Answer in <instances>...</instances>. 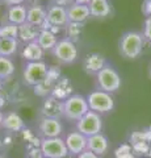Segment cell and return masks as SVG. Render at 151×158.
Returning <instances> with one entry per match:
<instances>
[{
    "label": "cell",
    "instance_id": "cell-30",
    "mask_svg": "<svg viewBox=\"0 0 151 158\" xmlns=\"http://www.w3.org/2000/svg\"><path fill=\"white\" fill-rule=\"evenodd\" d=\"M142 13L146 17H151V0H143L142 3Z\"/></svg>",
    "mask_w": 151,
    "mask_h": 158
},
{
    "label": "cell",
    "instance_id": "cell-5",
    "mask_svg": "<svg viewBox=\"0 0 151 158\" xmlns=\"http://www.w3.org/2000/svg\"><path fill=\"white\" fill-rule=\"evenodd\" d=\"M53 56L55 57L58 62L63 63V65H71L74 63L77 57H79V52H77L76 44L72 42L69 38H62L57 42V45L51 50Z\"/></svg>",
    "mask_w": 151,
    "mask_h": 158
},
{
    "label": "cell",
    "instance_id": "cell-14",
    "mask_svg": "<svg viewBox=\"0 0 151 158\" xmlns=\"http://www.w3.org/2000/svg\"><path fill=\"white\" fill-rule=\"evenodd\" d=\"M87 149L95 153L99 157H103L109 150V140L104 133H97L95 136L87 138Z\"/></svg>",
    "mask_w": 151,
    "mask_h": 158
},
{
    "label": "cell",
    "instance_id": "cell-22",
    "mask_svg": "<svg viewBox=\"0 0 151 158\" xmlns=\"http://www.w3.org/2000/svg\"><path fill=\"white\" fill-rule=\"evenodd\" d=\"M7 20L8 23H12L14 25H21V24L26 23V7L22 4L8 7Z\"/></svg>",
    "mask_w": 151,
    "mask_h": 158
},
{
    "label": "cell",
    "instance_id": "cell-26",
    "mask_svg": "<svg viewBox=\"0 0 151 158\" xmlns=\"http://www.w3.org/2000/svg\"><path fill=\"white\" fill-rule=\"evenodd\" d=\"M66 29V38L71 40L72 42L77 41L80 38L81 33H83V29H84V24H80V23H69L65 27Z\"/></svg>",
    "mask_w": 151,
    "mask_h": 158
},
{
    "label": "cell",
    "instance_id": "cell-21",
    "mask_svg": "<svg viewBox=\"0 0 151 158\" xmlns=\"http://www.w3.org/2000/svg\"><path fill=\"white\" fill-rule=\"evenodd\" d=\"M88 7H89L91 16L96 19H104L106 16H109L112 12L109 0H91Z\"/></svg>",
    "mask_w": 151,
    "mask_h": 158
},
{
    "label": "cell",
    "instance_id": "cell-31",
    "mask_svg": "<svg viewBox=\"0 0 151 158\" xmlns=\"http://www.w3.org/2000/svg\"><path fill=\"white\" fill-rule=\"evenodd\" d=\"M74 3V0H51V4H54V6H59V7H70L71 4Z\"/></svg>",
    "mask_w": 151,
    "mask_h": 158
},
{
    "label": "cell",
    "instance_id": "cell-19",
    "mask_svg": "<svg viewBox=\"0 0 151 158\" xmlns=\"http://www.w3.org/2000/svg\"><path fill=\"white\" fill-rule=\"evenodd\" d=\"M43 49L38 45L37 41L28 42L21 50V57L25 59L26 62H38L43 59Z\"/></svg>",
    "mask_w": 151,
    "mask_h": 158
},
{
    "label": "cell",
    "instance_id": "cell-4",
    "mask_svg": "<svg viewBox=\"0 0 151 158\" xmlns=\"http://www.w3.org/2000/svg\"><path fill=\"white\" fill-rule=\"evenodd\" d=\"M96 82H97L99 90H103L109 94L117 92L121 88V85H122V81H121L118 71L110 65H106L103 70L97 74Z\"/></svg>",
    "mask_w": 151,
    "mask_h": 158
},
{
    "label": "cell",
    "instance_id": "cell-36",
    "mask_svg": "<svg viewBox=\"0 0 151 158\" xmlns=\"http://www.w3.org/2000/svg\"><path fill=\"white\" fill-rule=\"evenodd\" d=\"M74 3L76 4H85V6H88L91 3V0H74Z\"/></svg>",
    "mask_w": 151,
    "mask_h": 158
},
{
    "label": "cell",
    "instance_id": "cell-32",
    "mask_svg": "<svg viewBox=\"0 0 151 158\" xmlns=\"http://www.w3.org/2000/svg\"><path fill=\"white\" fill-rule=\"evenodd\" d=\"M28 154L26 158H45L43 154L41 153V149H37V150H26Z\"/></svg>",
    "mask_w": 151,
    "mask_h": 158
},
{
    "label": "cell",
    "instance_id": "cell-25",
    "mask_svg": "<svg viewBox=\"0 0 151 158\" xmlns=\"http://www.w3.org/2000/svg\"><path fill=\"white\" fill-rule=\"evenodd\" d=\"M14 70H16V66H14L13 59L9 57L0 56V78L2 79L11 78L14 74Z\"/></svg>",
    "mask_w": 151,
    "mask_h": 158
},
{
    "label": "cell",
    "instance_id": "cell-20",
    "mask_svg": "<svg viewBox=\"0 0 151 158\" xmlns=\"http://www.w3.org/2000/svg\"><path fill=\"white\" fill-rule=\"evenodd\" d=\"M72 95V83L69 78L61 77V79H58V82L54 85L53 88L51 96L57 98L58 100H66L69 96Z\"/></svg>",
    "mask_w": 151,
    "mask_h": 158
},
{
    "label": "cell",
    "instance_id": "cell-9",
    "mask_svg": "<svg viewBox=\"0 0 151 158\" xmlns=\"http://www.w3.org/2000/svg\"><path fill=\"white\" fill-rule=\"evenodd\" d=\"M87 138L88 137L81 135V133L76 129H72L67 133L65 137V142H66L70 157L75 158L76 156H79L80 153L87 150Z\"/></svg>",
    "mask_w": 151,
    "mask_h": 158
},
{
    "label": "cell",
    "instance_id": "cell-2",
    "mask_svg": "<svg viewBox=\"0 0 151 158\" xmlns=\"http://www.w3.org/2000/svg\"><path fill=\"white\" fill-rule=\"evenodd\" d=\"M89 111L87 96L81 94H72L63 100V117L69 121H79Z\"/></svg>",
    "mask_w": 151,
    "mask_h": 158
},
{
    "label": "cell",
    "instance_id": "cell-15",
    "mask_svg": "<svg viewBox=\"0 0 151 158\" xmlns=\"http://www.w3.org/2000/svg\"><path fill=\"white\" fill-rule=\"evenodd\" d=\"M67 17H69V23L84 24L85 20H88L91 17L89 7L85 6V4L72 3L70 7H67Z\"/></svg>",
    "mask_w": 151,
    "mask_h": 158
},
{
    "label": "cell",
    "instance_id": "cell-24",
    "mask_svg": "<svg viewBox=\"0 0 151 158\" xmlns=\"http://www.w3.org/2000/svg\"><path fill=\"white\" fill-rule=\"evenodd\" d=\"M20 41L17 38H4L0 37V56L2 57H9L17 53Z\"/></svg>",
    "mask_w": 151,
    "mask_h": 158
},
{
    "label": "cell",
    "instance_id": "cell-10",
    "mask_svg": "<svg viewBox=\"0 0 151 158\" xmlns=\"http://www.w3.org/2000/svg\"><path fill=\"white\" fill-rule=\"evenodd\" d=\"M63 131H65V128H63L61 118L42 117L40 124H38V132H40L42 138L62 137Z\"/></svg>",
    "mask_w": 151,
    "mask_h": 158
},
{
    "label": "cell",
    "instance_id": "cell-28",
    "mask_svg": "<svg viewBox=\"0 0 151 158\" xmlns=\"http://www.w3.org/2000/svg\"><path fill=\"white\" fill-rule=\"evenodd\" d=\"M114 157L116 158H135V154L130 144H122L114 150Z\"/></svg>",
    "mask_w": 151,
    "mask_h": 158
},
{
    "label": "cell",
    "instance_id": "cell-3",
    "mask_svg": "<svg viewBox=\"0 0 151 158\" xmlns=\"http://www.w3.org/2000/svg\"><path fill=\"white\" fill-rule=\"evenodd\" d=\"M87 102L91 111L99 115H105L114 110V98L112 94L103 90H93L87 95Z\"/></svg>",
    "mask_w": 151,
    "mask_h": 158
},
{
    "label": "cell",
    "instance_id": "cell-11",
    "mask_svg": "<svg viewBox=\"0 0 151 158\" xmlns=\"http://www.w3.org/2000/svg\"><path fill=\"white\" fill-rule=\"evenodd\" d=\"M46 21L51 27L55 28H65L69 24V17H67V8L54 6L51 4L46 9Z\"/></svg>",
    "mask_w": 151,
    "mask_h": 158
},
{
    "label": "cell",
    "instance_id": "cell-17",
    "mask_svg": "<svg viewBox=\"0 0 151 158\" xmlns=\"http://www.w3.org/2000/svg\"><path fill=\"white\" fill-rule=\"evenodd\" d=\"M46 21V8L41 4H30L26 7V23L41 27Z\"/></svg>",
    "mask_w": 151,
    "mask_h": 158
},
{
    "label": "cell",
    "instance_id": "cell-7",
    "mask_svg": "<svg viewBox=\"0 0 151 158\" xmlns=\"http://www.w3.org/2000/svg\"><path fill=\"white\" fill-rule=\"evenodd\" d=\"M49 66L46 62L38 61V62H26V65L24 66L22 77L24 82L28 86L36 87L37 85H40L47 77Z\"/></svg>",
    "mask_w": 151,
    "mask_h": 158
},
{
    "label": "cell",
    "instance_id": "cell-16",
    "mask_svg": "<svg viewBox=\"0 0 151 158\" xmlns=\"http://www.w3.org/2000/svg\"><path fill=\"white\" fill-rule=\"evenodd\" d=\"M2 128L6 129L7 132L21 133L25 129V121H24V118L17 112H8L4 115Z\"/></svg>",
    "mask_w": 151,
    "mask_h": 158
},
{
    "label": "cell",
    "instance_id": "cell-39",
    "mask_svg": "<svg viewBox=\"0 0 151 158\" xmlns=\"http://www.w3.org/2000/svg\"><path fill=\"white\" fill-rule=\"evenodd\" d=\"M0 158H8V157H6V156H0Z\"/></svg>",
    "mask_w": 151,
    "mask_h": 158
},
{
    "label": "cell",
    "instance_id": "cell-35",
    "mask_svg": "<svg viewBox=\"0 0 151 158\" xmlns=\"http://www.w3.org/2000/svg\"><path fill=\"white\" fill-rule=\"evenodd\" d=\"M6 104H7V98L2 91H0V111L6 107Z\"/></svg>",
    "mask_w": 151,
    "mask_h": 158
},
{
    "label": "cell",
    "instance_id": "cell-29",
    "mask_svg": "<svg viewBox=\"0 0 151 158\" xmlns=\"http://www.w3.org/2000/svg\"><path fill=\"white\" fill-rule=\"evenodd\" d=\"M143 37L146 41H149L151 44V17H146L145 23H143Z\"/></svg>",
    "mask_w": 151,
    "mask_h": 158
},
{
    "label": "cell",
    "instance_id": "cell-13",
    "mask_svg": "<svg viewBox=\"0 0 151 158\" xmlns=\"http://www.w3.org/2000/svg\"><path fill=\"white\" fill-rule=\"evenodd\" d=\"M41 115L42 117H53V118H61L63 117V102L58 100L54 96L45 98L42 106H41Z\"/></svg>",
    "mask_w": 151,
    "mask_h": 158
},
{
    "label": "cell",
    "instance_id": "cell-41",
    "mask_svg": "<svg viewBox=\"0 0 151 158\" xmlns=\"http://www.w3.org/2000/svg\"><path fill=\"white\" fill-rule=\"evenodd\" d=\"M2 82H3V79H2V78H0V86H2Z\"/></svg>",
    "mask_w": 151,
    "mask_h": 158
},
{
    "label": "cell",
    "instance_id": "cell-37",
    "mask_svg": "<svg viewBox=\"0 0 151 158\" xmlns=\"http://www.w3.org/2000/svg\"><path fill=\"white\" fill-rule=\"evenodd\" d=\"M4 115H6V113H3L2 111H0V127H2V124H3V120H4Z\"/></svg>",
    "mask_w": 151,
    "mask_h": 158
},
{
    "label": "cell",
    "instance_id": "cell-33",
    "mask_svg": "<svg viewBox=\"0 0 151 158\" xmlns=\"http://www.w3.org/2000/svg\"><path fill=\"white\" fill-rule=\"evenodd\" d=\"M75 158H100V157L97 156V154H95V153H92L91 150L87 149V150H84L83 153H80L79 156H76Z\"/></svg>",
    "mask_w": 151,
    "mask_h": 158
},
{
    "label": "cell",
    "instance_id": "cell-18",
    "mask_svg": "<svg viewBox=\"0 0 151 158\" xmlns=\"http://www.w3.org/2000/svg\"><path fill=\"white\" fill-rule=\"evenodd\" d=\"M41 33V27L33 25L29 23H24L18 25V41H22L24 44L37 41L38 36Z\"/></svg>",
    "mask_w": 151,
    "mask_h": 158
},
{
    "label": "cell",
    "instance_id": "cell-8",
    "mask_svg": "<svg viewBox=\"0 0 151 158\" xmlns=\"http://www.w3.org/2000/svg\"><path fill=\"white\" fill-rule=\"evenodd\" d=\"M41 153L45 158H66L69 156V150L63 137L42 138Z\"/></svg>",
    "mask_w": 151,
    "mask_h": 158
},
{
    "label": "cell",
    "instance_id": "cell-27",
    "mask_svg": "<svg viewBox=\"0 0 151 158\" xmlns=\"http://www.w3.org/2000/svg\"><path fill=\"white\" fill-rule=\"evenodd\" d=\"M0 37L17 38L18 37V25H14L12 23H6V24H3V25H0Z\"/></svg>",
    "mask_w": 151,
    "mask_h": 158
},
{
    "label": "cell",
    "instance_id": "cell-12",
    "mask_svg": "<svg viewBox=\"0 0 151 158\" xmlns=\"http://www.w3.org/2000/svg\"><path fill=\"white\" fill-rule=\"evenodd\" d=\"M106 65V58L100 53H88L83 61V69L89 75H97Z\"/></svg>",
    "mask_w": 151,
    "mask_h": 158
},
{
    "label": "cell",
    "instance_id": "cell-40",
    "mask_svg": "<svg viewBox=\"0 0 151 158\" xmlns=\"http://www.w3.org/2000/svg\"><path fill=\"white\" fill-rule=\"evenodd\" d=\"M150 78H151V65H150Z\"/></svg>",
    "mask_w": 151,
    "mask_h": 158
},
{
    "label": "cell",
    "instance_id": "cell-6",
    "mask_svg": "<svg viewBox=\"0 0 151 158\" xmlns=\"http://www.w3.org/2000/svg\"><path fill=\"white\" fill-rule=\"evenodd\" d=\"M103 117L99 113H96L93 111H88L83 116L79 121L75 123V129L79 131L81 135H84L85 137L95 136L97 133H101L103 131Z\"/></svg>",
    "mask_w": 151,
    "mask_h": 158
},
{
    "label": "cell",
    "instance_id": "cell-1",
    "mask_svg": "<svg viewBox=\"0 0 151 158\" xmlns=\"http://www.w3.org/2000/svg\"><path fill=\"white\" fill-rule=\"evenodd\" d=\"M145 41L146 40L141 32L128 31L121 34L118 40V52L126 59H135L142 54Z\"/></svg>",
    "mask_w": 151,
    "mask_h": 158
},
{
    "label": "cell",
    "instance_id": "cell-23",
    "mask_svg": "<svg viewBox=\"0 0 151 158\" xmlns=\"http://www.w3.org/2000/svg\"><path fill=\"white\" fill-rule=\"evenodd\" d=\"M58 41L59 40H58L57 34L50 31H46V29H41V33L37 38V44L43 49V52H51Z\"/></svg>",
    "mask_w": 151,
    "mask_h": 158
},
{
    "label": "cell",
    "instance_id": "cell-34",
    "mask_svg": "<svg viewBox=\"0 0 151 158\" xmlns=\"http://www.w3.org/2000/svg\"><path fill=\"white\" fill-rule=\"evenodd\" d=\"M0 2H3L4 4H7L8 7H11V6H20V4H24L25 0H0Z\"/></svg>",
    "mask_w": 151,
    "mask_h": 158
},
{
    "label": "cell",
    "instance_id": "cell-38",
    "mask_svg": "<svg viewBox=\"0 0 151 158\" xmlns=\"http://www.w3.org/2000/svg\"><path fill=\"white\" fill-rule=\"evenodd\" d=\"M28 2L29 3H30V4H38L37 2H38V0H28Z\"/></svg>",
    "mask_w": 151,
    "mask_h": 158
}]
</instances>
